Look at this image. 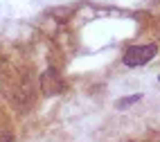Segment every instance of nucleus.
<instances>
[{"label": "nucleus", "mask_w": 160, "mask_h": 142, "mask_svg": "<svg viewBox=\"0 0 160 142\" xmlns=\"http://www.w3.org/2000/svg\"><path fill=\"white\" fill-rule=\"evenodd\" d=\"M156 54H158V48L153 45V43H147V45H133V48H129L124 52L122 63L126 65V68H138V65L149 63Z\"/></svg>", "instance_id": "obj_1"}, {"label": "nucleus", "mask_w": 160, "mask_h": 142, "mask_svg": "<svg viewBox=\"0 0 160 142\" xmlns=\"http://www.w3.org/2000/svg\"><path fill=\"white\" fill-rule=\"evenodd\" d=\"M61 86H63V84H61L59 74H57L54 70H48L43 77H41V88H43L45 95H54V93H59Z\"/></svg>", "instance_id": "obj_2"}, {"label": "nucleus", "mask_w": 160, "mask_h": 142, "mask_svg": "<svg viewBox=\"0 0 160 142\" xmlns=\"http://www.w3.org/2000/svg\"><path fill=\"white\" fill-rule=\"evenodd\" d=\"M140 99H142V95H129V97H122V99H117V102H115V108H117V111H124V108L133 106L135 102H140Z\"/></svg>", "instance_id": "obj_3"}, {"label": "nucleus", "mask_w": 160, "mask_h": 142, "mask_svg": "<svg viewBox=\"0 0 160 142\" xmlns=\"http://www.w3.org/2000/svg\"><path fill=\"white\" fill-rule=\"evenodd\" d=\"M12 140H14V135L9 131H0V142H12Z\"/></svg>", "instance_id": "obj_4"}, {"label": "nucleus", "mask_w": 160, "mask_h": 142, "mask_svg": "<svg viewBox=\"0 0 160 142\" xmlns=\"http://www.w3.org/2000/svg\"><path fill=\"white\" fill-rule=\"evenodd\" d=\"M126 142H131V140H126Z\"/></svg>", "instance_id": "obj_5"}]
</instances>
